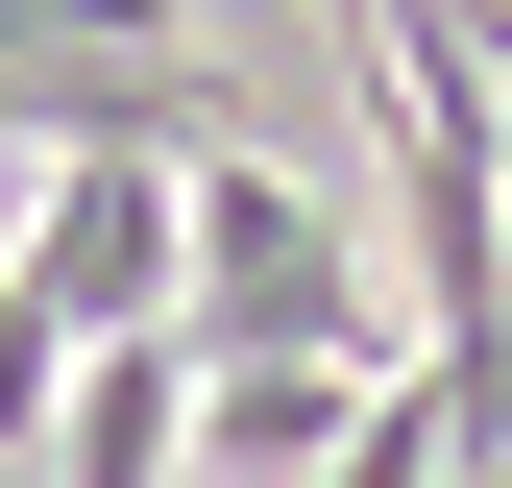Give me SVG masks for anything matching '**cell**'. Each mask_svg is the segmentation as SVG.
<instances>
[{"mask_svg": "<svg viewBox=\"0 0 512 488\" xmlns=\"http://www.w3.org/2000/svg\"><path fill=\"white\" fill-rule=\"evenodd\" d=\"M171 366H391V293H366V244L293 196L269 147H196L171 171Z\"/></svg>", "mask_w": 512, "mask_h": 488, "instance_id": "obj_1", "label": "cell"}, {"mask_svg": "<svg viewBox=\"0 0 512 488\" xmlns=\"http://www.w3.org/2000/svg\"><path fill=\"white\" fill-rule=\"evenodd\" d=\"M0 318H49V342H147V318H171V171H147V147H74L25 220H0Z\"/></svg>", "mask_w": 512, "mask_h": 488, "instance_id": "obj_2", "label": "cell"}, {"mask_svg": "<svg viewBox=\"0 0 512 488\" xmlns=\"http://www.w3.org/2000/svg\"><path fill=\"white\" fill-rule=\"evenodd\" d=\"M366 391H391V366H196V391H171V488H317Z\"/></svg>", "mask_w": 512, "mask_h": 488, "instance_id": "obj_3", "label": "cell"}, {"mask_svg": "<svg viewBox=\"0 0 512 488\" xmlns=\"http://www.w3.org/2000/svg\"><path fill=\"white\" fill-rule=\"evenodd\" d=\"M171 391H196L171 342H74V391H49L25 488H171Z\"/></svg>", "mask_w": 512, "mask_h": 488, "instance_id": "obj_4", "label": "cell"}, {"mask_svg": "<svg viewBox=\"0 0 512 488\" xmlns=\"http://www.w3.org/2000/svg\"><path fill=\"white\" fill-rule=\"evenodd\" d=\"M317 488H439V415H415V366H391V391L342 415V464H317Z\"/></svg>", "mask_w": 512, "mask_h": 488, "instance_id": "obj_5", "label": "cell"}]
</instances>
